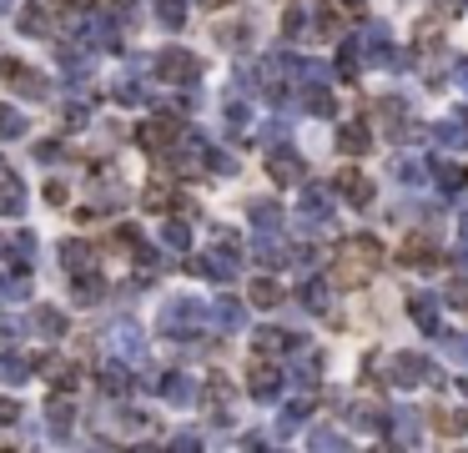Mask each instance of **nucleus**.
I'll use <instances>...</instances> for the list:
<instances>
[{"instance_id":"obj_10","label":"nucleus","mask_w":468,"mask_h":453,"mask_svg":"<svg viewBox=\"0 0 468 453\" xmlns=\"http://www.w3.org/2000/svg\"><path fill=\"white\" fill-rule=\"evenodd\" d=\"M252 297H257V307H273V302H277V287H273V282H257V287H252Z\"/></svg>"},{"instance_id":"obj_14","label":"nucleus","mask_w":468,"mask_h":453,"mask_svg":"<svg viewBox=\"0 0 468 453\" xmlns=\"http://www.w3.org/2000/svg\"><path fill=\"white\" fill-rule=\"evenodd\" d=\"M458 86H468V61H463V65H458Z\"/></svg>"},{"instance_id":"obj_13","label":"nucleus","mask_w":468,"mask_h":453,"mask_svg":"<svg viewBox=\"0 0 468 453\" xmlns=\"http://www.w3.org/2000/svg\"><path fill=\"white\" fill-rule=\"evenodd\" d=\"M448 353H453V357H463V363H468V343H463V337H448Z\"/></svg>"},{"instance_id":"obj_5","label":"nucleus","mask_w":468,"mask_h":453,"mask_svg":"<svg viewBox=\"0 0 468 453\" xmlns=\"http://www.w3.org/2000/svg\"><path fill=\"white\" fill-rule=\"evenodd\" d=\"M267 166H273L277 182H297V176H303V162H297L293 151H273V156H267Z\"/></svg>"},{"instance_id":"obj_1","label":"nucleus","mask_w":468,"mask_h":453,"mask_svg":"<svg viewBox=\"0 0 468 453\" xmlns=\"http://www.w3.org/2000/svg\"><path fill=\"white\" fill-rule=\"evenodd\" d=\"M393 383H398V388H443V373H438L433 363H428L423 353H398L393 357Z\"/></svg>"},{"instance_id":"obj_6","label":"nucleus","mask_w":468,"mask_h":453,"mask_svg":"<svg viewBox=\"0 0 468 453\" xmlns=\"http://www.w3.org/2000/svg\"><path fill=\"white\" fill-rule=\"evenodd\" d=\"M338 146L348 151V156H363L373 141H368V131H363V126H343V131H338Z\"/></svg>"},{"instance_id":"obj_4","label":"nucleus","mask_w":468,"mask_h":453,"mask_svg":"<svg viewBox=\"0 0 468 453\" xmlns=\"http://www.w3.org/2000/svg\"><path fill=\"white\" fill-rule=\"evenodd\" d=\"M338 192L348 196L353 206H368L373 202V186H368V176H363V172H343L338 176Z\"/></svg>"},{"instance_id":"obj_15","label":"nucleus","mask_w":468,"mask_h":453,"mask_svg":"<svg viewBox=\"0 0 468 453\" xmlns=\"http://www.w3.org/2000/svg\"><path fill=\"white\" fill-rule=\"evenodd\" d=\"M458 393H463V398H468V378H458Z\"/></svg>"},{"instance_id":"obj_3","label":"nucleus","mask_w":468,"mask_h":453,"mask_svg":"<svg viewBox=\"0 0 468 453\" xmlns=\"http://www.w3.org/2000/svg\"><path fill=\"white\" fill-rule=\"evenodd\" d=\"M403 267H438V252H433V242L418 232V237H408V247H403Z\"/></svg>"},{"instance_id":"obj_12","label":"nucleus","mask_w":468,"mask_h":453,"mask_svg":"<svg viewBox=\"0 0 468 453\" xmlns=\"http://www.w3.org/2000/svg\"><path fill=\"white\" fill-rule=\"evenodd\" d=\"M458 267L468 272V216H463V242H458Z\"/></svg>"},{"instance_id":"obj_8","label":"nucleus","mask_w":468,"mask_h":453,"mask_svg":"<svg viewBox=\"0 0 468 453\" xmlns=\"http://www.w3.org/2000/svg\"><path fill=\"white\" fill-rule=\"evenodd\" d=\"M252 393H257V398H273V393H277V373H273V367H257V373H252Z\"/></svg>"},{"instance_id":"obj_9","label":"nucleus","mask_w":468,"mask_h":453,"mask_svg":"<svg viewBox=\"0 0 468 453\" xmlns=\"http://www.w3.org/2000/svg\"><path fill=\"white\" fill-rule=\"evenodd\" d=\"M398 438H403V443H418V413H413V408H398Z\"/></svg>"},{"instance_id":"obj_11","label":"nucleus","mask_w":468,"mask_h":453,"mask_svg":"<svg viewBox=\"0 0 468 453\" xmlns=\"http://www.w3.org/2000/svg\"><path fill=\"white\" fill-rule=\"evenodd\" d=\"M448 307H468V287H463V282H453V287H448Z\"/></svg>"},{"instance_id":"obj_7","label":"nucleus","mask_w":468,"mask_h":453,"mask_svg":"<svg viewBox=\"0 0 468 453\" xmlns=\"http://www.w3.org/2000/svg\"><path fill=\"white\" fill-rule=\"evenodd\" d=\"M428 172L438 176V186H443V192H458V186H463V172H458V166H448V162H428Z\"/></svg>"},{"instance_id":"obj_2","label":"nucleus","mask_w":468,"mask_h":453,"mask_svg":"<svg viewBox=\"0 0 468 453\" xmlns=\"http://www.w3.org/2000/svg\"><path fill=\"white\" fill-rule=\"evenodd\" d=\"M408 313H413L418 327L438 333V297H428V292H413V297H408Z\"/></svg>"}]
</instances>
